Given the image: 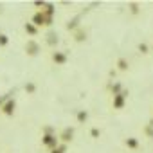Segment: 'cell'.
<instances>
[{
  "mask_svg": "<svg viewBox=\"0 0 153 153\" xmlns=\"http://www.w3.org/2000/svg\"><path fill=\"white\" fill-rule=\"evenodd\" d=\"M40 51H42V47L38 45V42L29 40V42L25 43V52H27V56H38Z\"/></svg>",
  "mask_w": 153,
  "mask_h": 153,
  "instance_id": "cell-1",
  "label": "cell"
},
{
  "mask_svg": "<svg viewBox=\"0 0 153 153\" xmlns=\"http://www.w3.org/2000/svg\"><path fill=\"white\" fill-rule=\"evenodd\" d=\"M126 97H128V92H126V90H123L121 94H117V96H114V108H117V110H121V108H124V103H126Z\"/></svg>",
  "mask_w": 153,
  "mask_h": 153,
  "instance_id": "cell-2",
  "label": "cell"
},
{
  "mask_svg": "<svg viewBox=\"0 0 153 153\" xmlns=\"http://www.w3.org/2000/svg\"><path fill=\"white\" fill-rule=\"evenodd\" d=\"M72 137H74V128H72V126L63 128V130H61V133H59V139L63 140V144L70 142V140H72Z\"/></svg>",
  "mask_w": 153,
  "mask_h": 153,
  "instance_id": "cell-3",
  "label": "cell"
},
{
  "mask_svg": "<svg viewBox=\"0 0 153 153\" xmlns=\"http://www.w3.org/2000/svg\"><path fill=\"white\" fill-rule=\"evenodd\" d=\"M42 144L51 148V149H54L58 146V139H56V135H43L42 137Z\"/></svg>",
  "mask_w": 153,
  "mask_h": 153,
  "instance_id": "cell-4",
  "label": "cell"
},
{
  "mask_svg": "<svg viewBox=\"0 0 153 153\" xmlns=\"http://www.w3.org/2000/svg\"><path fill=\"white\" fill-rule=\"evenodd\" d=\"M34 27H40V25H47V18H45V15L42 13V11H38V13H34V16H33V22H31Z\"/></svg>",
  "mask_w": 153,
  "mask_h": 153,
  "instance_id": "cell-5",
  "label": "cell"
},
{
  "mask_svg": "<svg viewBox=\"0 0 153 153\" xmlns=\"http://www.w3.org/2000/svg\"><path fill=\"white\" fill-rule=\"evenodd\" d=\"M15 108H16L15 99H7V101L4 103V106H2V112H4L6 115H13V114H15Z\"/></svg>",
  "mask_w": 153,
  "mask_h": 153,
  "instance_id": "cell-6",
  "label": "cell"
},
{
  "mask_svg": "<svg viewBox=\"0 0 153 153\" xmlns=\"http://www.w3.org/2000/svg\"><path fill=\"white\" fill-rule=\"evenodd\" d=\"M45 38H47V45H51V47L58 45V42H59V38H58V33H56V31H49Z\"/></svg>",
  "mask_w": 153,
  "mask_h": 153,
  "instance_id": "cell-7",
  "label": "cell"
},
{
  "mask_svg": "<svg viewBox=\"0 0 153 153\" xmlns=\"http://www.w3.org/2000/svg\"><path fill=\"white\" fill-rule=\"evenodd\" d=\"M52 61L58 63V65H63V63H67V54L56 51V52H52Z\"/></svg>",
  "mask_w": 153,
  "mask_h": 153,
  "instance_id": "cell-8",
  "label": "cell"
},
{
  "mask_svg": "<svg viewBox=\"0 0 153 153\" xmlns=\"http://www.w3.org/2000/svg\"><path fill=\"white\" fill-rule=\"evenodd\" d=\"M42 13L45 15V18H52V15L56 13V9H54V6H52V4H45V9H43Z\"/></svg>",
  "mask_w": 153,
  "mask_h": 153,
  "instance_id": "cell-9",
  "label": "cell"
},
{
  "mask_svg": "<svg viewBox=\"0 0 153 153\" xmlns=\"http://www.w3.org/2000/svg\"><path fill=\"white\" fill-rule=\"evenodd\" d=\"M74 40H76V42H85V40H87V33H85L83 29H78V31L74 33Z\"/></svg>",
  "mask_w": 153,
  "mask_h": 153,
  "instance_id": "cell-10",
  "label": "cell"
},
{
  "mask_svg": "<svg viewBox=\"0 0 153 153\" xmlns=\"http://www.w3.org/2000/svg\"><path fill=\"white\" fill-rule=\"evenodd\" d=\"M78 27H79V16H76L74 20H70V22L67 24V29H68V31H76Z\"/></svg>",
  "mask_w": 153,
  "mask_h": 153,
  "instance_id": "cell-11",
  "label": "cell"
},
{
  "mask_svg": "<svg viewBox=\"0 0 153 153\" xmlns=\"http://www.w3.org/2000/svg\"><path fill=\"white\" fill-rule=\"evenodd\" d=\"M24 29H25V33H27V34H31V36H34V34L38 33V27H34L31 22H29V24H25V25H24Z\"/></svg>",
  "mask_w": 153,
  "mask_h": 153,
  "instance_id": "cell-12",
  "label": "cell"
},
{
  "mask_svg": "<svg viewBox=\"0 0 153 153\" xmlns=\"http://www.w3.org/2000/svg\"><path fill=\"white\" fill-rule=\"evenodd\" d=\"M128 148H131V149H135V148H139V140L135 139V137H130V139H126V142H124Z\"/></svg>",
  "mask_w": 153,
  "mask_h": 153,
  "instance_id": "cell-13",
  "label": "cell"
},
{
  "mask_svg": "<svg viewBox=\"0 0 153 153\" xmlns=\"http://www.w3.org/2000/svg\"><path fill=\"white\" fill-rule=\"evenodd\" d=\"M117 67H119V70H128L130 65H128V61H126L124 58H119V59H117Z\"/></svg>",
  "mask_w": 153,
  "mask_h": 153,
  "instance_id": "cell-14",
  "label": "cell"
},
{
  "mask_svg": "<svg viewBox=\"0 0 153 153\" xmlns=\"http://www.w3.org/2000/svg\"><path fill=\"white\" fill-rule=\"evenodd\" d=\"M88 119V112L87 110H79L78 112V123H85Z\"/></svg>",
  "mask_w": 153,
  "mask_h": 153,
  "instance_id": "cell-15",
  "label": "cell"
},
{
  "mask_svg": "<svg viewBox=\"0 0 153 153\" xmlns=\"http://www.w3.org/2000/svg\"><path fill=\"white\" fill-rule=\"evenodd\" d=\"M110 88H112V92H114V96H117V94H121V92H123V85H121L119 81H117V83H114V85H112Z\"/></svg>",
  "mask_w": 153,
  "mask_h": 153,
  "instance_id": "cell-16",
  "label": "cell"
},
{
  "mask_svg": "<svg viewBox=\"0 0 153 153\" xmlns=\"http://www.w3.org/2000/svg\"><path fill=\"white\" fill-rule=\"evenodd\" d=\"M25 92H27V94H34V92H36V85H34L33 81L25 83Z\"/></svg>",
  "mask_w": 153,
  "mask_h": 153,
  "instance_id": "cell-17",
  "label": "cell"
},
{
  "mask_svg": "<svg viewBox=\"0 0 153 153\" xmlns=\"http://www.w3.org/2000/svg\"><path fill=\"white\" fill-rule=\"evenodd\" d=\"M67 151V144H58L54 149H51V153H65Z\"/></svg>",
  "mask_w": 153,
  "mask_h": 153,
  "instance_id": "cell-18",
  "label": "cell"
},
{
  "mask_svg": "<svg viewBox=\"0 0 153 153\" xmlns=\"http://www.w3.org/2000/svg\"><path fill=\"white\" fill-rule=\"evenodd\" d=\"M9 43V36L7 34H2V33H0V47H6Z\"/></svg>",
  "mask_w": 153,
  "mask_h": 153,
  "instance_id": "cell-19",
  "label": "cell"
},
{
  "mask_svg": "<svg viewBox=\"0 0 153 153\" xmlns=\"http://www.w3.org/2000/svg\"><path fill=\"white\" fill-rule=\"evenodd\" d=\"M144 133H146L148 137H153V121H149V124L144 128Z\"/></svg>",
  "mask_w": 153,
  "mask_h": 153,
  "instance_id": "cell-20",
  "label": "cell"
},
{
  "mask_svg": "<svg viewBox=\"0 0 153 153\" xmlns=\"http://www.w3.org/2000/svg\"><path fill=\"white\" fill-rule=\"evenodd\" d=\"M139 51H140L142 54H148V51H149V49H148V45H146V43H140V45H139Z\"/></svg>",
  "mask_w": 153,
  "mask_h": 153,
  "instance_id": "cell-21",
  "label": "cell"
},
{
  "mask_svg": "<svg viewBox=\"0 0 153 153\" xmlns=\"http://www.w3.org/2000/svg\"><path fill=\"white\" fill-rule=\"evenodd\" d=\"M130 11H131L133 15H137V13H139V6H137V4H130Z\"/></svg>",
  "mask_w": 153,
  "mask_h": 153,
  "instance_id": "cell-22",
  "label": "cell"
},
{
  "mask_svg": "<svg viewBox=\"0 0 153 153\" xmlns=\"http://www.w3.org/2000/svg\"><path fill=\"white\" fill-rule=\"evenodd\" d=\"M90 135H92V137H94V139H97V137H99V135H101V131H99V130H97V128H92V131H90Z\"/></svg>",
  "mask_w": 153,
  "mask_h": 153,
  "instance_id": "cell-23",
  "label": "cell"
},
{
  "mask_svg": "<svg viewBox=\"0 0 153 153\" xmlns=\"http://www.w3.org/2000/svg\"><path fill=\"white\" fill-rule=\"evenodd\" d=\"M34 6H36V7H45V2H36Z\"/></svg>",
  "mask_w": 153,
  "mask_h": 153,
  "instance_id": "cell-24",
  "label": "cell"
},
{
  "mask_svg": "<svg viewBox=\"0 0 153 153\" xmlns=\"http://www.w3.org/2000/svg\"><path fill=\"white\" fill-rule=\"evenodd\" d=\"M0 13H2V6H0Z\"/></svg>",
  "mask_w": 153,
  "mask_h": 153,
  "instance_id": "cell-25",
  "label": "cell"
}]
</instances>
